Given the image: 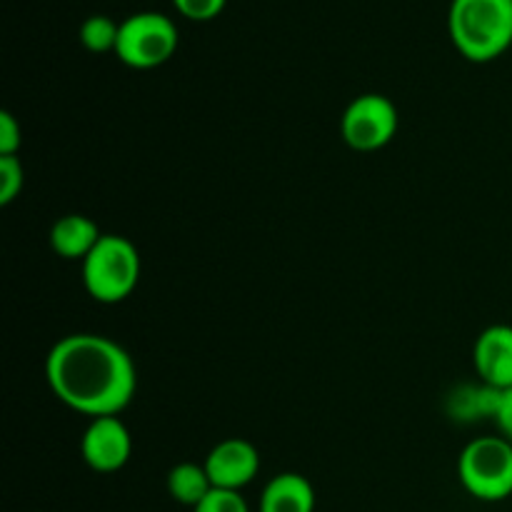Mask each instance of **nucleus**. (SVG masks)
<instances>
[{
	"instance_id": "obj_1",
	"label": "nucleus",
	"mask_w": 512,
	"mask_h": 512,
	"mask_svg": "<svg viewBox=\"0 0 512 512\" xmlns=\"http://www.w3.org/2000/svg\"><path fill=\"white\" fill-rule=\"evenodd\" d=\"M45 378L60 403L88 418L120 415L138 390L128 350L95 333L60 338L45 358Z\"/></svg>"
},
{
	"instance_id": "obj_2",
	"label": "nucleus",
	"mask_w": 512,
	"mask_h": 512,
	"mask_svg": "<svg viewBox=\"0 0 512 512\" xmlns=\"http://www.w3.org/2000/svg\"><path fill=\"white\" fill-rule=\"evenodd\" d=\"M448 30L463 58L490 63L512 45V0H453Z\"/></svg>"
},
{
	"instance_id": "obj_3",
	"label": "nucleus",
	"mask_w": 512,
	"mask_h": 512,
	"mask_svg": "<svg viewBox=\"0 0 512 512\" xmlns=\"http://www.w3.org/2000/svg\"><path fill=\"white\" fill-rule=\"evenodd\" d=\"M140 253L128 238L103 233L93 253L83 260V285L103 305L123 303L140 283Z\"/></svg>"
},
{
	"instance_id": "obj_4",
	"label": "nucleus",
	"mask_w": 512,
	"mask_h": 512,
	"mask_svg": "<svg viewBox=\"0 0 512 512\" xmlns=\"http://www.w3.org/2000/svg\"><path fill=\"white\" fill-rule=\"evenodd\" d=\"M458 475L463 488L473 498L498 503L512 495V443L508 438H485L465 445L458 460Z\"/></svg>"
},
{
	"instance_id": "obj_5",
	"label": "nucleus",
	"mask_w": 512,
	"mask_h": 512,
	"mask_svg": "<svg viewBox=\"0 0 512 512\" xmlns=\"http://www.w3.org/2000/svg\"><path fill=\"white\" fill-rule=\"evenodd\" d=\"M180 43L178 28L163 13H135L120 23L118 48L120 63L135 70H150L168 63Z\"/></svg>"
},
{
	"instance_id": "obj_6",
	"label": "nucleus",
	"mask_w": 512,
	"mask_h": 512,
	"mask_svg": "<svg viewBox=\"0 0 512 512\" xmlns=\"http://www.w3.org/2000/svg\"><path fill=\"white\" fill-rule=\"evenodd\" d=\"M398 108L380 93L358 95L340 118V133L353 150L373 153L385 148L398 133Z\"/></svg>"
},
{
	"instance_id": "obj_7",
	"label": "nucleus",
	"mask_w": 512,
	"mask_h": 512,
	"mask_svg": "<svg viewBox=\"0 0 512 512\" xmlns=\"http://www.w3.org/2000/svg\"><path fill=\"white\" fill-rule=\"evenodd\" d=\"M133 453L130 430L118 415L93 418L80 438V455L95 473H118L125 468Z\"/></svg>"
},
{
	"instance_id": "obj_8",
	"label": "nucleus",
	"mask_w": 512,
	"mask_h": 512,
	"mask_svg": "<svg viewBox=\"0 0 512 512\" xmlns=\"http://www.w3.org/2000/svg\"><path fill=\"white\" fill-rule=\"evenodd\" d=\"M210 483L218 490H240L253 483L260 473V453L253 443L243 438L220 440L205 458Z\"/></svg>"
},
{
	"instance_id": "obj_9",
	"label": "nucleus",
	"mask_w": 512,
	"mask_h": 512,
	"mask_svg": "<svg viewBox=\"0 0 512 512\" xmlns=\"http://www.w3.org/2000/svg\"><path fill=\"white\" fill-rule=\"evenodd\" d=\"M473 363L480 380L498 390L512 388V328L490 325L478 335L473 348Z\"/></svg>"
},
{
	"instance_id": "obj_10",
	"label": "nucleus",
	"mask_w": 512,
	"mask_h": 512,
	"mask_svg": "<svg viewBox=\"0 0 512 512\" xmlns=\"http://www.w3.org/2000/svg\"><path fill=\"white\" fill-rule=\"evenodd\" d=\"M100 238H103V233H100L98 223L80 213L63 215L50 228V248L65 260H80L83 263L93 253L95 245L100 243Z\"/></svg>"
},
{
	"instance_id": "obj_11",
	"label": "nucleus",
	"mask_w": 512,
	"mask_h": 512,
	"mask_svg": "<svg viewBox=\"0 0 512 512\" xmlns=\"http://www.w3.org/2000/svg\"><path fill=\"white\" fill-rule=\"evenodd\" d=\"M315 490L300 473H280L265 485L260 512H313Z\"/></svg>"
},
{
	"instance_id": "obj_12",
	"label": "nucleus",
	"mask_w": 512,
	"mask_h": 512,
	"mask_svg": "<svg viewBox=\"0 0 512 512\" xmlns=\"http://www.w3.org/2000/svg\"><path fill=\"white\" fill-rule=\"evenodd\" d=\"M500 398H503V390L480 380V385H463V388L455 390L448 400V410L460 423H475L480 418L495 420Z\"/></svg>"
},
{
	"instance_id": "obj_13",
	"label": "nucleus",
	"mask_w": 512,
	"mask_h": 512,
	"mask_svg": "<svg viewBox=\"0 0 512 512\" xmlns=\"http://www.w3.org/2000/svg\"><path fill=\"white\" fill-rule=\"evenodd\" d=\"M168 493L175 503L188 505V508H198L210 493H213V483L200 463H180L168 473Z\"/></svg>"
},
{
	"instance_id": "obj_14",
	"label": "nucleus",
	"mask_w": 512,
	"mask_h": 512,
	"mask_svg": "<svg viewBox=\"0 0 512 512\" xmlns=\"http://www.w3.org/2000/svg\"><path fill=\"white\" fill-rule=\"evenodd\" d=\"M120 23H115L108 15H90L80 25V43L90 50V53H110L118 48Z\"/></svg>"
},
{
	"instance_id": "obj_15",
	"label": "nucleus",
	"mask_w": 512,
	"mask_h": 512,
	"mask_svg": "<svg viewBox=\"0 0 512 512\" xmlns=\"http://www.w3.org/2000/svg\"><path fill=\"white\" fill-rule=\"evenodd\" d=\"M25 170L18 155H0V203L10 205L20 195Z\"/></svg>"
},
{
	"instance_id": "obj_16",
	"label": "nucleus",
	"mask_w": 512,
	"mask_h": 512,
	"mask_svg": "<svg viewBox=\"0 0 512 512\" xmlns=\"http://www.w3.org/2000/svg\"><path fill=\"white\" fill-rule=\"evenodd\" d=\"M193 512H250V508L243 495L235 493V490L213 488V493L198 508H193Z\"/></svg>"
},
{
	"instance_id": "obj_17",
	"label": "nucleus",
	"mask_w": 512,
	"mask_h": 512,
	"mask_svg": "<svg viewBox=\"0 0 512 512\" xmlns=\"http://www.w3.org/2000/svg\"><path fill=\"white\" fill-rule=\"evenodd\" d=\"M228 0H173L180 15L188 20H213L223 13Z\"/></svg>"
},
{
	"instance_id": "obj_18",
	"label": "nucleus",
	"mask_w": 512,
	"mask_h": 512,
	"mask_svg": "<svg viewBox=\"0 0 512 512\" xmlns=\"http://www.w3.org/2000/svg\"><path fill=\"white\" fill-rule=\"evenodd\" d=\"M20 145H23V130L18 120L8 110H3L0 113V155H18Z\"/></svg>"
},
{
	"instance_id": "obj_19",
	"label": "nucleus",
	"mask_w": 512,
	"mask_h": 512,
	"mask_svg": "<svg viewBox=\"0 0 512 512\" xmlns=\"http://www.w3.org/2000/svg\"><path fill=\"white\" fill-rule=\"evenodd\" d=\"M495 423H498L503 438H508L512 443V388L503 390V398H500L498 415H495Z\"/></svg>"
}]
</instances>
